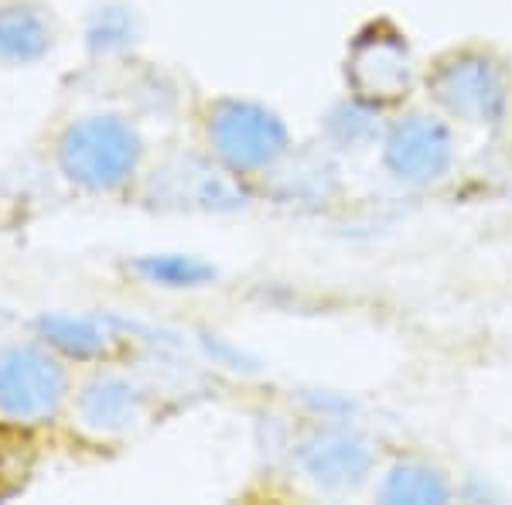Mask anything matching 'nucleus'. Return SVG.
Returning <instances> with one entry per match:
<instances>
[{"label": "nucleus", "mask_w": 512, "mask_h": 505, "mask_svg": "<svg viewBox=\"0 0 512 505\" xmlns=\"http://www.w3.org/2000/svg\"><path fill=\"white\" fill-rule=\"evenodd\" d=\"M52 45V28L31 7H4L0 11V59L35 62Z\"/></svg>", "instance_id": "nucleus-10"}, {"label": "nucleus", "mask_w": 512, "mask_h": 505, "mask_svg": "<svg viewBox=\"0 0 512 505\" xmlns=\"http://www.w3.org/2000/svg\"><path fill=\"white\" fill-rule=\"evenodd\" d=\"M161 192L178 205H192V209H216L229 212L246 205V192L229 175H222L205 161H175L161 171Z\"/></svg>", "instance_id": "nucleus-8"}, {"label": "nucleus", "mask_w": 512, "mask_h": 505, "mask_svg": "<svg viewBox=\"0 0 512 505\" xmlns=\"http://www.w3.org/2000/svg\"><path fill=\"white\" fill-rule=\"evenodd\" d=\"M373 451L366 437L349 427H325L315 430L301 444V468L311 475V482L321 488H352L369 475Z\"/></svg>", "instance_id": "nucleus-6"}, {"label": "nucleus", "mask_w": 512, "mask_h": 505, "mask_svg": "<svg viewBox=\"0 0 512 505\" xmlns=\"http://www.w3.org/2000/svg\"><path fill=\"white\" fill-rule=\"evenodd\" d=\"M434 96L468 120H499L506 110V76L482 55H458L434 76Z\"/></svg>", "instance_id": "nucleus-4"}, {"label": "nucleus", "mask_w": 512, "mask_h": 505, "mask_svg": "<svg viewBox=\"0 0 512 505\" xmlns=\"http://www.w3.org/2000/svg\"><path fill=\"white\" fill-rule=\"evenodd\" d=\"M349 79L369 99H396L410 86V52L393 35L362 38L352 48Z\"/></svg>", "instance_id": "nucleus-7"}, {"label": "nucleus", "mask_w": 512, "mask_h": 505, "mask_svg": "<svg viewBox=\"0 0 512 505\" xmlns=\"http://www.w3.org/2000/svg\"><path fill=\"white\" fill-rule=\"evenodd\" d=\"M386 168L400 181L427 185L451 168V137L444 123L431 117L400 120L386 137Z\"/></svg>", "instance_id": "nucleus-5"}, {"label": "nucleus", "mask_w": 512, "mask_h": 505, "mask_svg": "<svg viewBox=\"0 0 512 505\" xmlns=\"http://www.w3.org/2000/svg\"><path fill=\"white\" fill-rule=\"evenodd\" d=\"M140 413H144V400L127 379L103 376L89 383L79 396V420L89 434L99 437H117L137 427Z\"/></svg>", "instance_id": "nucleus-9"}, {"label": "nucleus", "mask_w": 512, "mask_h": 505, "mask_svg": "<svg viewBox=\"0 0 512 505\" xmlns=\"http://www.w3.org/2000/svg\"><path fill=\"white\" fill-rule=\"evenodd\" d=\"M212 144L233 171H256L287 151V130L274 113L256 103H219L209 123Z\"/></svg>", "instance_id": "nucleus-2"}, {"label": "nucleus", "mask_w": 512, "mask_h": 505, "mask_svg": "<svg viewBox=\"0 0 512 505\" xmlns=\"http://www.w3.org/2000/svg\"><path fill=\"white\" fill-rule=\"evenodd\" d=\"M328 130H332V137L342 140V144H362V140H369L376 134V117H373V110H366V106H359V103H342L332 117H328Z\"/></svg>", "instance_id": "nucleus-15"}, {"label": "nucleus", "mask_w": 512, "mask_h": 505, "mask_svg": "<svg viewBox=\"0 0 512 505\" xmlns=\"http://www.w3.org/2000/svg\"><path fill=\"white\" fill-rule=\"evenodd\" d=\"M38 331L48 338L52 345H59L62 352L69 355H96L110 345V331H106L103 321L96 318H69V314H52V318H41Z\"/></svg>", "instance_id": "nucleus-12"}, {"label": "nucleus", "mask_w": 512, "mask_h": 505, "mask_svg": "<svg viewBox=\"0 0 512 505\" xmlns=\"http://www.w3.org/2000/svg\"><path fill=\"white\" fill-rule=\"evenodd\" d=\"M448 482L441 478V471L427 468V465H396L390 475H386L383 488H379V499L383 502H407V505H437L448 502Z\"/></svg>", "instance_id": "nucleus-11"}, {"label": "nucleus", "mask_w": 512, "mask_h": 505, "mask_svg": "<svg viewBox=\"0 0 512 505\" xmlns=\"http://www.w3.org/2000/svg\"><path fill=\"white\" fill-rule=\"evenodd\" d=\"M35 465V451H31L28 434L14 427H0V499L21 492L24 482Z\"/></svg>", "instance_id": "nucleus-14"}, {"label": "nucleus", "mask_w": 512, "mask_h": 505, "mask_svg": "<svg viewBox=\"0 0 512 505\" xmlns=\"http://www.w3.org/2000/svg\"><path fill=\"white\" fill-rule=\"evenodd\" d=\"M137 270L144 273L151 284H164V287H198L205 280H212L209 263L195 260V256H178V253H158V256H144L137 263Z\"/></svg>", "instance_id": "nucleus-13"}, {"label": "nucleus", "mask_w": 512, "mask_h": 505, "mask_svg": "<svg viewBox=\"0 0 512 505\" xmlns=\"http://www.w3.org/2000/svg\"><path fill=\"white\" fill-rule=\"evenodd\" d=\"M140 140L120 117H89L62 140L65 175L89 188H117L137 168Z\"/></svg>", "instance_id": "nucleus-1"}, {"label": "nucleus", "mask_w": 512, "mask_h": 505, "mask_svg": "<svg viewBox=\"0 0 512 505\" xmlns=\"http://www.w3.org/2000/svg\"><path fill=\"white\" fill-rule=\"evenodd\" d=\"M89 38H93L96 48H106V52H110V48H123L134 38V18H130L127 11H120V7H106V11L96 14Z\"/></svg>", "instance_id": "nucleus-16"}, {"label": "nucleus", "mask_w": 512, "mask_h": 505, "mask_svg": "<svg viewBox=\"0 0 512 505\" xmlns=\"http://www.w3.org/2000/svg\"><path fill=\"white\" fill-rule=\"evenodd\" d=\"M65 400V369L38 349L0 355V410L14 420H45Z\"/></svg>", "instance_id": "nucleus-3"}]
</instances>
